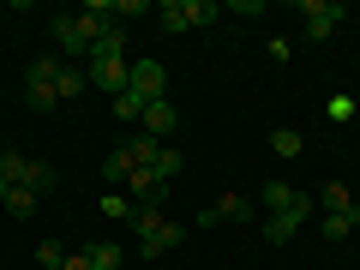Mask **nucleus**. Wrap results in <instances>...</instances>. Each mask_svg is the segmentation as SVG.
<instances>
[{"label":"nucleus","mask_w":360,"mask_h":270,"mask_svg":"<svg viewBox=\"0 0 360 270\" xmlns=\"http://www.w3.org/2000/svg\"><path fill=\"white\" fill-rule=\"evenodd\" d=\"M150 174H156V180H174V174H180V150H174V144H162V156L150 162Z\"/></svg>","instance_id":"23"},{"label":"nucleus","mask_w":360,"mask_h":270,"mask_svg":"<svg viewBox=\"0 0 360 270\" xmlns=\"http://www.w3.org/2000/svg\"><path fill=\"white\" fill-rule=\"evenodd\" d=\"M295 186H288V180H270V186H264V210H270V217H288V210H295Z\"/></svg>","instance_id":"15"},{"label":"nucleus","mask_w":360,"mask_h":270,"mask_svg":"<svg viewBox=\"0 0 360 270\" xmlns=\"http://www.w3.org/2000/svg\"><path fill=\"white\" fill-rule=\"evenodd\" d=\"M6 193H13V180H6V174H0V205H6Z\"/></svg>","instance_id":"29"},{"label":"nucleus","mask_w":360,"mask_h":270,"mask_svg":"<svg viewBox=\"0 0 360 270\" xmlns=\"http://www.w3.org/2000/svg\"><path fill=\"white\" fill-rule=\"evenodd\" d=\"M156 18H162L168 37H180V30H205V25H217L222 6H217V0H162V6H156Z\"/></svg>","instance_id":"2"},{"label":"nucleus","mask_w":360,"mask_h":270,"mask_svg":"<svg viewBox=\"0 0 360 270\" xmlns=\"http://www.w3.org/2000/svg\"><path fill=\"white\" fill-rule=\"evenodd\" d=\"M54 78H60V54H37V60H30V72H25V96H30V108H54V103H60Z\"/></svg>","instance_id":"3"},{"label":"nucleus","mask_w":360,"mask_h":270,"mask_svg":"<svg viewBox=\"0 0 360 270\" xmlns=\"http://www.w3.org/2000/svg\"><path fill=\"white\" fill-rule=\"evenodd\" d=\"M90 84L108 90V96L132 90V60H90Z\"/></svg>","instance_id":"6"},{"label":"nucleus","mask_w":360,"mask_h":270,"mask_svg":"<svg viewBox=\"0 0 360 270\" xmlns=\"http://www.w3.org/2000/svg\"><path fill=\"white\" fill-rule=\"evenodd\" d=\"M330 120H336V127H342V120H354V96H336V103H330Z\"/></svg>","instance_id":"26"},{"label":"nucleus","mask_w":360,"mask_h":270,"mask_svg":"<svg viewBox=\"0 0 360 270\" xmlns=\"http://www.w3.org/2000/svg\"><path fill=\"white\" fill-rule=\"evenodd\" d=\"M18 186H30V193H49V186H54V168H49V162H30V156H25V162H18Z\"/></svg>","instance_id":"16"},{"label":"nucleus","mask_w":360,"mask_h":270,"mask_svg":"<svg viewBox=\"0 0 360 270\" xmlns=\"http://www.w3.org/2000/svg\"><path fill=\"white\" fill-rule=\"evenodd\" d=\"M103 217H132V210H127V198H120V193H108L103 198Z\"/></svg>","instance_id":"27"},{"label":"nucleus","mask_w":360,"mask_h":270,"mask_svg":"<svg viewBox=\"0 0 360 270\" xmlns=\"http://www.w3.org/2000/svg\"><path fill=\"white\" fill-rule=\"evenodd\" d=\"M354 234V217H324V240H348Z\"/></svg>","instance_id":"25"},{"label":"nucleus","mask_w":360,"mask_h":270,"mask_svg":"<svg viewBox=\"0 0 360 270\" xmlns=\"http://www.w3.org/2000/svg\"><path fill=\"white\" fill-rule=\"evenodd\" d=\"M84 258H90V270H120V264H127V246L96 240V246H84Z\"/></svg>","instance_id":"14"},{"label":"nucleus","mask_w":360,"mask_h":270,"mask_svg":"<svg viewBox=\"0 0 360 270\" xmlns=\"http://www.w3.org/2000/svg\"><path fill=\"white\" fill-rule=\"evenodd\" d=\"M132 96H144V103H162V96H168L162 60H132Z\"/></svg>","instance_id":"5"},{"label":"nucleus","mask_w":360,"mask_h":270,"mask_svg":"<svg viewBox=\"0 0 360 270\" xmlns=\"http://www.w3.org/2000/svg\"><path fill=\"white\" fill-rule=\"evenodd\" d=\"M54 42H60L66 60H90V37H84L78 18H54Z\"/></svg>","instance_id":"8"},{"label":"nucleus","mask_w":360,"mask_h":270,"mask_svg":"<svg viewBox=\"0 0 360 270\" xmlns=\"http://www.w3.org/2000/svg\"><path fill=\"white\" fill-rule=\"evenodd\" d=\"M144 108H150V103H144V96H132V90H120V96H115V120H132V127H144Z\"/></svg>","instance_id":"19"},{"label":"nucleus","mask_w":360,"mask_h":270,"mask_svg":"<svg viewBox=\"0 0 360 270\" xmlns=\"http://www.w3.org/2000/svg\"><path fill=\"white\" fill-rule=\"evenodd\" d=\"M90 60H127V30H120V25H103V37H96Z\"/></svg>","instance_id":"11"},{"label":"nucleus","mask_w":360,"mask_h":270,"mask_svg":"<svg viewBox=\"0 0 360 270\" xmlns=\"http://www.w3.org/2000/svg\"><path fill=\"white\" fill-rule=\"evenodd\" d=\"M30 210H37V193L30 186H13L6 193V217H30Z\"/></svg>","instance_id":"22"},{"label":"nucleus","mask_w":360,"mask_h":270,"mask_svg":"<svg viewBox=\"0 0 360 270\" xmlns=\"http://www.w3.org/2000/svg\"><path fill=\"white\" fill-rule=\"evenodd\" d=\"M300 18H307V37L324 42V37H336V25H342V6H336V0H307Z\"/></svg>","instance_id":"4"},{"label":"nucleus","mask_w":360,"mask_h":270,"mask_svg":"<svg viewBox=\"0 0 360 270\" xmlns=\"http://www.w3.org/2000/svg\"><path fill=\"white\" fill-rule=\"evenodd\" d=\"M312 205H319L324 217H354V229H360V205H354V193H348L342 180H324V193L312 198Z\"/></svg>","instance_id":"7"},{"label":"nucleus","mask_w":360,"mask_h":270,"mask_svg":"<svg viewBox=\"0 0 360 270\" xmlns=\"http://www.w3.org/2000/svg\"><path fill=\"white\" fill-rule=\"evenodd\" d=\"M300 144H307V139H300L295 127H276V132H270V150H276V156H300Z\"/></svg>","instance_id":"21"},{"label":"nucleus","mask_w":360,"mask_h":270,"mask_svg":"<svg viewBox=\"0 0 360 270\" xmlns=\"http://www.w3.org/2000/svg\"><path fill=\"white\" fill-rule=\"evenodd\" d=\"M295 234H300V222H295V217H270V222H264V240H270V246H288Z\"/></svg>","instance_id":"20"},{"label":"nucleus","mask_w":360,"mask_h":270,"mask_svg":"<svg viewBox=\"0 0 360 270\" xmlns=\"http://www.w3.org/2000/svg\"><path fill=\"white\" fill-rule=\"evenodd\" d=\"M127 156H132V168H150L156 156H162V139H150V132H132V144H127Z\"/></svg>","instance_id":"18"},{"label":"nucleus","mask_w":360,"mask_h":270,"mask_svg":"<svg viewBox=\"0 0 360 270\" xmlns=\"http://www.w3.org/2000/svg\"><path fill=\"white\" fill-rule=\"evenodd\" d=\"M84 84H90V72H84V66L60 60V78H54V90H60V103H72V96H84Z\"/></svg>","instance_id":"13"},{"label":"nucleus","mask_w":360,"mask_h":270,"mask_svg":"<svg viewBox=\"0 0 360 270\" xmlns=\"http://www.w3.org/2000/svg\"><path fill=\"white\" fill-rule=\"evenodd\" d=\"M150 270H168V264H150Z\"/></svg>","instance_id":"30"},{"label":"nucleus","mask_w":360,"mask_h":270,"mask_svg":"<svg viewBox=\"0 0 360 270\" xmlns=\"http://www.w3.org/2000/svg\"><path fill=\"white\" fill-rule=\"evenodd\" d=\"M120 193H132V198H139V205H162V198H168V180H156L150 168H132V174H127V186H120Z\"/></svg>","instance_id":"9"},{"label":"nucleus","mask_w":360,"mask_h":270,"mask_svg":"<svg viewBox=\"0 0 360 270\" xmlns=\"http://www.w3.org/2000/svg\"><path fill=\"white\" fill-rule=\"evenodd\" d=\"M174 127H180V108L168 103V96L144 108V132H150V139H162V144H168V139H174Z\"/></svg>","instance_id":"10"},{"label":"nucleus","mask_w":360,"mask_h":270,"mask_svg":"<svg viewBox=\"0 0 360 270\" xmlns=\"http://www.w3.org/2000/svg\"><path fill=\"white\" fill-rule=\"evenodd\" d=\"M60 264H66L60 240H42V246H37V270H60Z\"/></svg>","instance_id":"24"},{"label":"nucleus","mask_w":360,"mask_h":270,"mask_svg":"<svg viewBox=\"0 0 360 270\" xmlns=\"http://www.w3.org/2000/svg\"><path fill=\"white\" fill-rule=\"evenodd\" d=\"M60 270H90V258H84V252H78V258H66V264H60Z\"/></svg>","instance_id":"28"},{"label":"nucleus","mask_w":360,"mask_h":270,"mask_svg":"<svg viewBox=\"0 0 360 270\" xmlns=\"http://www.w3.org/2000/svg\"><path fill=\"white\" fill-rule=\"evenodd\" d=\"M127 174H132V156H127V144H120V150H108V162H103L108 193H120V186H127Z\"/></svg>","instance_id":"17"},{"label":"nucleus","mask_w":360,"mask_h":270,"mask_svg":"<svg viewBox=\"0 0 360 270\" xmlns=\"http://www.w3.org/2000/svg\"><path fill=\"white\" fill-rule=\"evenodd\" d=\"M222 217H229V222H246V217H252V205H246L240 193H229V198H217V205H210L198 222H222Z\"/></svg>","instance_id":"12"},{"label":"nucleus","mask_w":360,"mask_h":270,"mask_svg":"<svg viewBox=\"0 0 360 270\" xmlns=\"http://www.w3.org/2000/svg\"><path fill=\"white\" fill-rule=\"evenodd\" d=\"M132 229H139V252L144 258H162V252L180 246V222H168L162 205H139L132 210Z\"/></svg>","instance_id":"1"}]
</instances>
